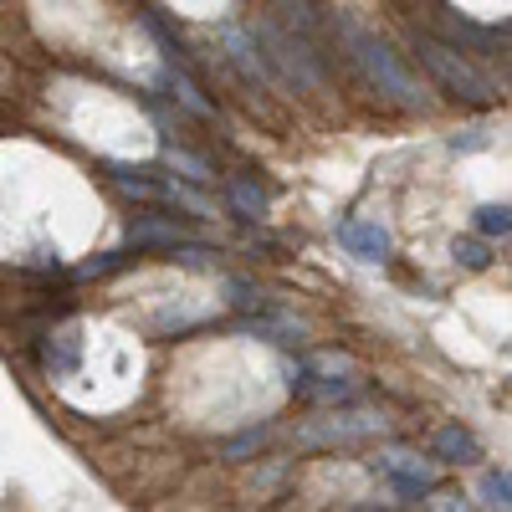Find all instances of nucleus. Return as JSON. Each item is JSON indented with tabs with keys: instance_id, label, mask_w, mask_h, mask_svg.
Instances as JSON below:
<instances>
[{
	"instance_id": "obj_17",
	"label": "nucleus",
	"mask_w": 512,
	"mask_h": 512,
	"mask_svg": "<svg viewBox=\"0 0 512 512\" xmlns=\"http://www.w3.org/2000/svg\"><path fill=\"white\" fill-rule=\"evenodd\" d=\"M159 205H180L200 221H216V205H210L205 195H195L190 185H180V180H159Z\"/></svg>"
},
{
	"instance_id": "obj_5",
	"label": "nucleus",
	"mask_w": 512,
	"mask_h": 512,
	"mask_svg": "<svg viewBox=\"0 0 512 512\" xmlns=\"http://www.w3.org/2000/svg\"><path fill=\"white\" fill-rule=\"evenodd\" d=\"M369 436H384V415L379 410H344V415H328L318 425H303V446H354V441H369Z\"/></svg>"
},
{
	"instance_id": "obj_15",
	"label": "nucleus",
	"mask_w": 512,
	"mask_h": 512,
	"mask_svg": "<svg viewBox=\"0 0 512 512\" xmlns=\"http://www.w3.org/2000/svg\"><path fill=\"white\" fill-rule=\"evenodd\" d=\"M277 16L287 21V31H297L303 41H318L323 31V16H318V0H272Z\"/></svg>"
},
{
	"instance_id": "obj_12",
	"label": "nucleus",
	"mask_w": 512,
	"mask_h": 512,
	"mask_svg": "<svg viewBox=\"0 0 512 512\" xmlns=\"http://www.w3.org/2000/svg\"><path fill=\"white\" fill-rule=\"evenodd\" d=\"M226 205H231V216H236V221L262 226V221H267V210H272V195L256 185L251 175H231V180H226Z\"/></svg>"
},
{
	"instance_id": "obj_22",
	"label": "nucleus",
	"mask_w": 512,
	"mask_h": 512,
	"mask_svg": "<svg viewBox=\"0 0 512 512\" xmlns=\"http://www.w3.org/2000/svg\"><path fill=\"white\" fill-rule=\"evenodd\" d=\"M123 267H128V251H98V256H88V262H77V277L82 282H103V277H113Z\"/></svg>"
},
{
	"instance_id": "obj_13",
	"label": "nucleus",
	"mask_w": 512,
	"mask_h": 512,
	"mask_svg": "<svg viewBox=\"0 0 512 512\" xmlns=\"http://www.w3.org/2000/svg\"><path fill=\"white\" fill-rule=\"evenodd\" d=\"M241 333L272 338V344H303V338H308V323L297 318V313H267V308H256L251 318H241Z\"/></svg>"
},
{
	"instance_id": "obj_14",
	"label": "nucleus",
	"mask_w": 512,
	"mask_h": 512,
	"mask_svg": "<svg viewBox=\"0 0 512 512\" xmlns=\"http://www.w3.org/2000/svg\"><path fill=\"white\" fill-rule=\"evenodd\" d=\"M77 359H82V338H77V328H57V333H47V349H41V369H47L52 379H67V374L77 369Z\"/></svg>"
},
{
	"instance_id": "obj_18",
	"label": "nucleus",
	"mask_w": 512,
	"mask_h": 512,
	"mask_svg": "<svg viewBox=\"0 0 512 512\" xmlns=\"http://www.w3.org/2000/svg\"><path fill=\"white\" fill-rule=\"evenodd\" d=\"M164 169H175V175L190 180V185H210V180H216V169H210L200 154L180 149V144H169V149H164Z\"/></svg>"
},
{
	"instance_id": "obj_6",
	"label": "nucleus",
	"mask_w": 512,
	"mask_h": 512,
	"mask_svg": "<svg viewBox=\"0 0 512 512\" xmlns=\"http://www.w3.org/2000/svg\"><path fill=\"white\" fill-rule=\"evenodd\" d=\"M333 236H338V246H344L354 262H364V267H384L395 256V241H390V231H384L374 216H344L333 226Z\"/></svg>"
},
{
	"instance_id": "obj_7",
	"label": "nucleus",
	"mask_w": 512,
	"mask_h": 512,
	"mask_svg": "<svg viewBox=\"0 0 512 512\" xmlns=\"http://www.w3.org/2000/svg\"><path fill=\"white\" fill-rule=\"evenodd\" d=\"M221 47H226L231 67H236V72L251 82V88L262 82L267 93H282V82H277V72L267 67V57H262V47H256V36H251V31H241V26H226V31H221Z\"/></svg>"
},
{
	"instance_id": "obj_24",
	"label": "nucleus",
	"mask_w": 512,
	"mask_h": 512,
	"mask_svg": "<svg viewBox=\"0 0 512 512\" xmlns=\"http://www.w3.org/2000/svg\"><path fill=\"white\" fill-rule=\"evenodd\" d=\"M482 507H512V477L502 472V466H492V472H482Z\"/></svg>"
},
{
	"instance_id": "obj_25",
	"label": "nucleus",
	"mask_w": 512,
	"mask_h": 512,
	"mask_svg": "<svg viewBox=\"0 0 512 512\" xmlns=\"http://www.w3.org/2000/svg\"><path fill=\"white\" fill-rule=\"evenodd\" d=\"M487 144H492V139H487V128H466V134H456V139H451V149H456V154H472V149H487Z\"/></svg>"
},
{
	"instance_id": "obj_27",
	"label": "nucleus",
	"mask_w": 512,
	"mask_h": 512,
	"mask_svg": "<svg viewBox=\"0 0 512 512\" xmlns=\"http://www.w3.org/2000/svg\"><path fill=\"white\" fill-rule=\"evenodd\" d=\"M282 477H287V461H272V466H267V472H256L251 482H256V487H262V492H272V487H277Z\"/></svg>"
},
{
	"instance_id": "obj_10",
	"label": "nucleus",
	"mask_w": 512,
	"mask_h": 512,
	"mask_svg": "<svg viewBox=\"0 0 512 512\" xmlns=\"http://www.w3.org/2000/svg\"><path fill=\"white\" fill-rule=\"evenodd\" d=\"M164 88H175V103H180L190 118L221 123V108H216V98H205V88H200V77L190 72V62H164Z\"/></svg>"
},
{
	"instance_id": "obj_21",
	"label": "nucleus",
	"mask_w": 512,
	"mask_h": 512,
	"mask_svg": "<svg viewBox=\"0 0 512 512\" xmlns=\"http://www.w3.org/2000/svg\"><path fill=\"white\" fill-rule=\"evenodd\" d=\"M472 231L482 241H507L512 236V210L507 205H482L477 216H472Z\"/></svg>"
},
{
	"instance_id": "obj_19",
	"label": "nucleus",
	"mask_w": 512,
	"mask_h": 512,
	"mask_svg": "<svg viewBox=\"0 0 512 512\" xmlns=\"http://www.w3.org/2000/svg\"><path fill=\"white\" fill-rule=\"evenodd\" d=\"M272 441V420H262V425H246L241 436H231L226 446H221V461H246V456H256Z\"/></svg>"
},
{
	"instance_id": "obj_9",
	"label": "nucleus",
	"mask_w": 512,
	"mask_h": 512,
	"mask_svg": "<svg viewBox=\"0 0 512 512\" xmlns=\"http://www.w3.org/2000/svg\"><path fill=\"white\" fill-rule=\"evenodd\" d=\"M431 461L436 466H472V461H482V441L461 420H441L431 431Z\"/></svg>"
},
{
	"instance_id": "obj_23",
	"label": "nucleus",
	"mask_w": 512,
	"mask_h": 512,
	"mask_svg": "<svg viewBox=\"0 0 512 512\" xmlns=\"http://www.w3.org/2000/svg\"><path fill=\"white\" fill-rule=\"evenodd\" d=\"M451 256H456V267H466V272H487V267H492V251H487L482 236H466V241L456 236Z\"/></svg>"
},
{
	"instance_id": "obj_20",
	"label": "nucleus",
	"mask_w": 512,
	"mask_h": 512,
	"mask_svg": "<svg viewBox=\"0 0 512 512\" xmlns=\"http://www.w3.org/2000/svg\"><path fill=\"white\" fill-rule=\"evenodd\" d=\"M221 292H226V303L231 308H241V313H256V308H267V292L262 287H256L251 277H221Z\"/></svg>"
},
{
	"instance_id": "obj_1",
	"label": "nucleus",
	"mask_w": 512,
	"mask_h": 512,
	"mask_svg": "<svg viewBox=\"0 0 512 512\" xmlns=\"http://www.w3.org/2000/svg\"><path fill=\"white\" fill-rule=\"evenodd\" d=\"M333 31L344 36L354 67L364 72V82H369L384 103H395V108H405V113H425V108H431V98H425V88H420V77L405 67V57H400L379 31H364L359 21H333Z\"/></svg>"
},
{
	"instance_id": "obj_3",
	"label": "nucleus",
	"mask_w": 512,
	"mask_h": 512,
	"mask_svg": "<svg viewBox=\"0 0 512 512\" xmlns=\"http://www.w3.org/2000/svg\"><path fill=\"white\" fill-rule=\"evenodd\" d=\"M251 36H256V47H262L267 67H277L287 82H297V88H308V93L328 88V67H323V52L313 47V41H303L297 31H282L272 21H256Z\"/></svg>"
},
{
	"instance_id": "obj_11",
	"label": "nucleus",
	"mask_w": 512,
	"mask_h": 512,
	"mask_svg": "<svg viewBox=\"0 0 512 512\" xmlns=\"http://www.w3.org/2000/svg\"><path fill=\"white\" fill-rule=\"evenodd\" d=\"M185 241H190V231L180 221H169V216H139L134 226H128V251H164L169 256Z\"/></svg>"
},
{
	"instance_id": "obj_2",
	"label": "nucleus",
	"mask_w": 512,
	"mask_h": 512,
	"mask_svg": "<svg viewBox=\"0 0 512 512\" xmlns=\"http://www.w3.org/2000/svg\"><path fill=\"white\" fill-rule=\"evenodd\" d=\"M410 47H415V62L431 72L441 88L451 93V98H461V103H492L497 98V82L472 62V52H461L456 41H446L441 31H410Z\"/></svg>"
},
{
	"instance_id": "obj_4",
	"label": "nucleus",
	"mask_w": 512,
	"mask_h": 512,
	"mask_svg": "<svg viewBox=\"0 0 512 512\" xmlns=\"http://www.w3.org/2000/svg\"><path fill=\"white\" fill-rule=\"evenodd\" d=\"M374 466H379L384 477H390V487H395L400 497H425V492L441 482L436 461H431V456H420V451H410V446H384Z\"/></svg>"
},
{
	"instance_id": "obj_26",
	"label": "nucleus",
	"mask_w": 512,
	"mask_h": 512,
	"mask_svg": "<svg viewBox=\"0 0 512 512\" xmlns=\"http://www.w3.org/2000/svg\"><path fill=\"white\" fill-rule=\"evenodd\" d=\"M425 497H431L425 507H436V512H461V507H466V502H461V492H441V487H431Z\"/></svg>"
},
{
	"instance_id": "obj_8",
	"label": "nucleus",
	"mask_w": 512,
	"mask_h": 512,
	"mask_svg": "<svg viewBox=\"0 0 512 512\" xmlns=\"http://www.w3.org/2000/svg\"><path fill=\"white\" fill-rule=\"evenodd\" d=\"M441 36L456 41L461 52H487V57H497V52L507 47V26H482V21L461 16V11H451V6H441Z\"/></svg>"
},
{
	"instance_id": "obj_16",
	"label": "nucleus",
	"mask_w": 512,
	"mask_h": 512,
	"mask_svg": "<svg viewBox=\"0 0 512 512\" xmlns=\"http://www.w3.org/2000/svg\"><path fill=\"white\" fill-rule=\"evenodd\" d=\"M303 369H308V374H323V379H354V374H359V359L344 354V349H313V354L303 359Z\"/></svg>"
}]
</instances>
